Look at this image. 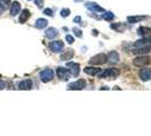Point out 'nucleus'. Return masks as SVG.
<instances>
[{
    "label": "nucleus",
    "instance_id": "1",
    "mask_svg": "<svg viewBox=\"0 0 151 136\" xmlns=\"http://www.w3.org/2000/svg\"><path fill=\"white\" fill-rule=\"evenodd\" d=\"M119 74H121V72H119L118 68H108L106 70H104L102 73H100L99 78H110V79H113V78H117L119 76Z\"/></svg>",
    "mask_w": 151,
    "mask_h": 136
},
{
    "label": "nucleus",
    "instance_id": "2",
    "mask_svg": "<svg viewBox=\"0 0 151 136\" xmlns=\"http://www.w3.org/2000/svg\"><path fill=\"white\" fill-rule=\"evenodd\" d=\"M39 77L40 79L43 82V83H48L50 81H52L53 77H55V72H53L51 68H47V69H43L39 73Z\"/></svg>",
    "mask_w": 151,
    "mask_h": 136
},
{
    "label": "nucleus",
    "instance_id": "3",
    "mask_svg": "<svg viewBox=\"0 0 151 136\" xmlns=\"http://www.w3.org/2000/svg\"><path fill=\"white\" fill-rule=\"evenodd\" d=\"M150 62H151V58L149 56H143V54H141V56L136 57L135 59L133 60V65L136 66V67H143V66L150 65Z\"/></svg>",
    "mask_w": 151,
    "mask_h": 136
},
{
    "label": "nucleus",
    "instance_id": "4",
    "mask_svg": "<svg viewBox=\"0 0 151 136\" xmlns=\"http://www.w3.org/2000/svg\"><path fill=\"white\" fill-rule=\"evenodd\" d=\"M135 49H143V48H151V37H144L133 43Z\"/></svg>",
    "mask_w": 151,
    "mask_h": 136
},
{
    "label": "nucleus",
    "instance_id": "5",
    "mask_svg": "<svg viewBox=\"0 0 151 136\" xmlns=\"http://www.w3.org/2000/svg\"><path fill=\"white\" fill-rule=\"evenodd\" d=\"M89 62H90V65H94V66L104 65L107 62V56L105 53H98L97 56H93Z\"/></svg>",
    "mask_w": 151,
    "mask_h": 136
},
{
    "label": "nucleus",
    "instance_id": "6",
    "mask_svg": "<svg viewBox=\"0 0 151 136\" xmlns=\"http://www.w3.org/2000/svg\"><path fill=\"white\" fill-rule=\"evenodd\" d=\"M85 86H86V81L83 79V78H81V79H78V81H76V82H73V83H69L68 84V90H75V91H78V90H83L85 89Z\"/></svg>",
    "mask_w": 151,
    "mask_h": 136
},
{
    "label": "nucleus",
    "instance_id": "7",
    "mask_svg": "<svg viewBox=\"0 0 151 136\" xmlns=\"http://www.w3.org/2000/svg\"><path fill=\"white\" fill-rule=\"evenodd\" d=\"M85 7L91 11H93V13H105L106 11L101 6H99L97 2H93V1H88L85 4Z\"/></svg>",
    "mask_w": 151,
    "mask_h": 136
},
{
    "label": "nucleus",
    "instance_id": "8",
    "mask_svg": "<svg viewBox=\"0 0 151 136\" xmlns=\"http://www.w3.org/2000/svg\"><path fill=\"white\" fill-rule=\"evenodd\" d=\"M139 77L143 82L151 81V68H142L139 72Z\"/></svg>",
    "mask_w": 151,
    "mask_h": 136
},
{
    "label": "nucleus",
    "instance_id": "9",
    "mask_svg": "<svg viewBox=\"0 0 151 136\" xmlns=\"http://www.w3.org/2000/svg\"><path fill=\"white\" fill-rule=\"evenodd\" d=\"M67 69L69 70L70 75H73L74 77L78 76L80 74V65L77 62H72V61L67 62Z\"/></svg>",
    "mask_w": 151,
    "mask_h": 136
},
{
    "label": "nucleus",
    "instance_id": "10",
    "mask_svg": "<svg viewBox=\"0 0 151 136\" xmlns=\"http://www.w3.org/2000/svg\"><path fill=\"white\" fill-rule=\"evenodd\" d=\"M49 48L52 52H60L64 49V42L63 41H52L50 44H49Z\"/></svg>",
    "mask_w": 151,
    "mask_h": 136
},
{
    "label": "nucleus",
    "instance_id": "11",
    "mask_svg": "<svg viewBox=\"0 0 151 136\" xmlns=\"http://www.w3.org/2000/svg\"><path fill=\"white\" fill-rule=\"evenodd\" d=\"M57 76L59 77V79H63V81H65V79H67L68 76H69V70H68L67 68H64V67H58L57 68Z\"/></svg>",
    "mask_w": 151,
    "mask_h": 136
},
{
    "label": "nucleus",
    "instance_id": "12",
    "mask_svg": "<svg viewBox=\"0 0 151 136\" xmlns=\"http://www.w3.org/2000/svg\"><path fill=\"white\" fill-rule=\"evenodd\" d=\"M110 29L114 30L115 32H118V33H122L127 29V25L125 23H113L110 25Z\"/></svg>",
    "mask_w": 151,
    "mask_h": 136
},
{
    "label": "nucleus",
    "instance_id": "13",
    "mask_svg": "<svg viewBox=\"0 0 151 136\" xmlns=\"http://www.w3.org/2000/svg\"><path fill=\"white\" fill-rule=\"evenodd\" d=\"M107 61L113 62V64H117L119 61V54L117 51H110L107 54Z\"/></svg>",
    "mask_w": 151,
    "mask_h": 136
},
{
    "label": "nucleus",
    "instance_id": "14",
    "mask_svg": "<svg viewBox=\"0 0 151 136\" xmlns=\"http://www.w3.org/2000/svg\"><path fill=\"white\" fill-rule=\"evenodd\" d=\"M19 11H21V4L18 1H14L10 5V15L16 16L17 14H19Z\"/></svg>",
    "mask_w": 151,
    "mask_h": 136
},
{
    "label": "nucleus",
    "instance_id": "15",
    "mask_svg": "<svg viewBox=\"0 0 151 136\" xmlns=\"http://www.w3.org/2000/svg\"><path fill=\"white\" fill-rule=\"evenodd\" d=\"M33 86V83L31 79H24L22 82H19L18 84V89L19 90H31Z\"/></svg>",
    "mask_w": 151,
    "mask_h": 136
},
{
    "label": "nucleus",
    "instance_id": "16",
    "mask_svg": "<svg viewBox=\"0 0 151 136\" xmlns=\"http://www.w3.org/2000/svg\"><path fill=\"white\" fill-rule=\"evenodd\" d=\"M31 17V11L29 9H24L22 10V13H21V16H19V23L21 24H24V23H26L29 21V18Z\"/></svg>",
    "mask_w": 151,
    "mask_h": 136
},
{
    "label": "nucleus",
    "instance_id": "17",
    "mask_svg": "<svg viewBox=\"0 0 151 136\" xmlns=\"http://www.w3.org/2000/svg\"><path fill=\"white\" fill-rule=\"evenodd\" d=\"M45 37L48 39H55L59 33H58V30L57 29H55V27H49V29H47L45 32Z\"/></svg>",
    "mask_w": 151,
    "mask_h": 136
},
{
    "label": "nucleus",
    "instance_id": "18",
    "mask_svg": "<svg viewBox=\"0 0 151 136\" xmlns=\"http://www.w3.org/2000/svg\"><path fill=\"white\" fill-rule=\"evenodd\" d=\"M84 73L90 76H96L101 73V69L97 67H85L84 68Z\"/></svg>",
    "mask_w": 151,
    "mask_h": 136
},
{
    "label": "nucleus",
    "instance_id": "19",
    "mask_svg": "<svg viewBox=\"0 0 151 136\" xmlns=\"http://www.w3.org/2000/svg\"><path fill=\"white\" fill-rule=\"evenodd\" d=\"M137 33L142 37H151V29L150 27H147V26H141L137 29Z\"/></svg>",
    "mask_w": 151,
    "mask_h": 136
},
{
    "label": "nucleus",
    "instance_id": "20",
    "mask_svg": "<svg viewBox=\"0 0 151 136\" xmlns=\"http://www.w3.org/2000/svg\"><path fill=\"white\" fill-rule=\"evenodd\" d=\"M147 18V16H129L127 17V22L129 24H135V23H139L141 21H143Z\"/></svg>",
    "mask_w": 151,
    "mask_h": 136
},
{
    "label": "nucleus",
    "instance_id": "21",
    "mask_svg": "<svg viewBox=\"0 0 151 136\" xmlns=\"http://www.w3.org/2000/svg\"><path fill=\"white\" fill-rule=\"evenodd\" d=\"M47 25H48V21L45 18H39V19H37V22H35V27L40 29V30L47 27Z\"/></svg>",
    "mask_w": 151,
    "mask_h": 136
},
{
    "label": "nucleus",
    "instance_id": "22",
    "mask_svg": "<svg viewBox=\"0 0 151 136\" xmlns=\"http://www.w3.org/2000/svg\"><path fill=\"white\" fill-rule=\"evenodd\" d=\"M73 56H74V51L72 49H69L67 51H65L63 54H60V59L61 60H69L73 58Z\"/></svg>",
    "mask_w": 151,
    "mask_h": 136
},
{
    "label": "nucleus",
    "instance_id": "23",
    "mask_svg": "<svg viewBox=\"0 0 151 136\" xmlns=\"http://www.w3.org/2000/svg\"><path fill=\"white\" fill-rule=\"evenodd\" d=\"M102 18L108 21V22H111L114 18H115V15H114L111 11H105V13L102 14Z\"/></svg>",
    "mask_w": 151,
    "mask_h": 136
},
{
    "label": "nucleus",
    "instance_id": "24",
    "mask_svg": "<svg viewBox=\"0 0 151 136\" xmlns=\"http://www.w3.org/2000/svg\"><path fill=\"white\" fill-rule=\"evenodd\" d=\"M151 50V48H143V49H134L133 50V52L134 53H137V54H143V53H148L149 51Z\"/></svg>",
    "mask_w": 151,
    "mask_h": 136
},
{
    "label": "nucleus",
    "instance_id": "25",
    "mask_svg": "<svg viewBox=\"0 0 151 136\" xmlns=\"http://www.w3.org/2000/svg\"><path fill=\"white\" fill-rule=\"evenodd\" d=\"M70 14V9L69 8H63L60 10V16L61 17H67Z\"/></svg>",
    "mask_w": 151,
    "mask_h": 136
},
{
    "label": "nucleus",
    "instance_id": "26",
    "mask_svg": "<svg viewBox=\"0 0 151 136\" xmlns=\"http://www.w3.org/2000/svg\"><path fill=\"white\" fill-rule=\"evenodd\" d=\"M73 32H74V34H75L77 38H82V35H83L82 30H80V29H77V27H74V29H73Z\"/></svg>",
    "mask_w": 151,
    "mask_h": 136
},
{
    "label": "nucleus",
    "instance_id": "27",
    "mask_svg": "<svg viewBox=\"0 0 151 136\" xmlns=\"http://www.w3.org/2000/svg\"><path fill=\"white\" fill-rule=\"evenodd\" d=\"M0 4L6 9V8L9 7V5H12V0H0Z\"/></svg>",
    "mask_w": 151,
    "mask_h": 136
},
{
    "label": "nucleus",
    "instance_id": "28",
    "mask_svg": "<svg viewBox=\"0 0 151 136\" xmlns=\"http://www.w3.org/2000/svg\"><path fill=\"white\" fill-rule=\"evenodd\" d=\"M43 14H45L47 16H53V10L51 8H45V10H43Z\"/></svg>",
    "mask_w": 151,
    "mask_h": 136
},
{
    "label": "nucleus",
    "instance_id": "29",
    "mask_svg": "<svg viewBox=\"0 0 151 136\" xmlns=\"http://www.w3.org/2000/svg\"><path fill=\"white\" fill-rule=\"evenodd\" d=\"M66 41L69 44H72V43H74V38L72 35H66Z\"/></svg>",
    "mask_w": 151,
    "mask_h": 136
},
{
    "label": "nucleus",
    "instance_id": "30",
    "mask_svg": "<svg viewBox=\"0 0 151 136\" xmlns=\"http://www.w3.org/2000/svg\"><path fill=\"white\" fill-rule=\"evenodd\" d=\"M34 2H35V5L40 8L43 6V0H34Z\"/></svg>",
    "mask_w": 151,
    "mask_h": 136
},
{
    "label": "nucleus",
    "instance_id": "31",
    "mask_svg": "<svg viewBox=\"0 0 151 136\" xmlns=\"http://www.w3.org/2000/svg\"><path fill=\"white\" fill-rule=\"evenodd\" d=\"M81 21H82L81 16H76L75 18H74V23H81Z\"/></svg>",
    "mask_w": 151,
    "mask_h": 136
},
{
    "label": "nucleus",
    "instance_id": "32",
    "mask_svg": "<svg viewBox=\"0 0 151 136\" xmlns=\"http://www.w3.org/2000/svg\"><path fill=\"white\" fill-rule=\"evenodd\" d=\"M5 86H6V84H5V82H2V81L0 79V90L5 89Z\"/></svg>",
    "mask_w": 151,
    "mask_h": 136
},
{
    "label": "nucleus",
    "instance_id": "33",
    "mask_svg": "<svg viewBox=\"0 0 151 136\" xmlns=\"http://www.w3.org/2000/svg\"><path fill=\"white\" fill-rule=\"evenodd\" d=\"M4 10H5V8H4V6H2L1 4H0V15H1L2 13H4Z\"/></svg>",
    "mask_w": 151,
    "mask_h": 136
},
{
    "label": "nucleus",
    "instance_id": "34",
    "mask_svg": "<svg viewBox=\"0 0 151 136\" xmlns=\"http://www.w3.org/2000/svg\"><path fill=\"white\" fill-rule=\"evenodd\" d=\"M92 32H93V33H92L93 35H98V34H99V33H98V31H97V30H93V31H92Z\"/></svg>",
    "mask_w": 151,
    "mask_h": 136
},
{
    "label": "nucleus",
    "instance_id": "35",
    "mask_svg": "<svg viewBox=\"0 0 151 136\" xmlns=\"http://www.w3.org/2000/svg\"><path fill=\"white\" fill-rule=\"evenodd\" d=\"M74 1H83V0H74Z\"/></svg>",
    "mask_w": 151,
    "mask_h": 136
}]
</instances>
